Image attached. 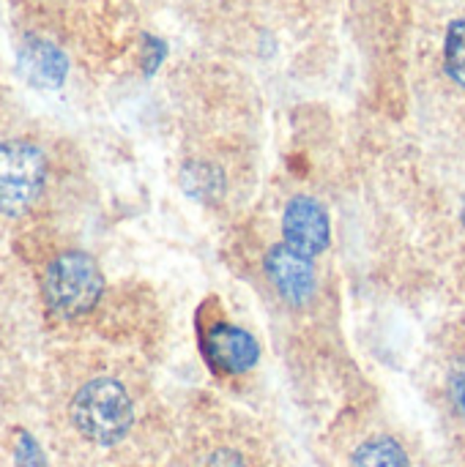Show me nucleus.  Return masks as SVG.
<instances>
[{
    "mask_svg": "<svg viewBox=\"0 0 465 467\" xmlns=\"http://www.w3.org/2000/svg\"><path fill=\"white\" fill-rule=\"evenodd\" d=\"M449 394H452V402L458 408V413L465 419V361L455 367L452 372V380H449Z\"/></svg>",
    "mask_w": 465,
    "mask_h": 467,
    "instance_id": "1a4fd4ad",
    "label": "nucleus"
},
{
    "mask_svg": "<svg viewBox=\"0 0 465 467\" xmlns=\"http://www.w3.org/2000/svg\"><path fill=\"white\" fill-rule=\"evenodd\" d=\"M203 353L217 372L241 375L258 364L260 348H258L255 337L247 334L244 328H236L230 323H217L203 337Z\"/></svg>",
    "mask_w": 465,
    "mask_h": 467,
    "instance_id": "39448f33",
    "label": "nucleus"
},
{
    "mask_svg": "<svg viewBox=\"0 0 465 467\" xmlns=\"http://www.w3.org/2000/svg\"><path fill=\"white\" fill-rule=\"evenodd\" d=\"M0 93H3V88H0Z\"/></svg>",
    "mask_w": 465,
    "mask_h": 467,
    "instance_id": "f8f14e48",
    "label": "nucleus"
},
{
    "mask_svg": "<svg viewBox=\"0 0 465 467\" xmlns=\"http://www.w3.org/2000/svg\"><path fill=\"white\" fill-rule=\"evenodd\" d=\"M63 416L69 430L93 449H115L134 430V397L112 372L82 375L66 394Z\"/></svg>",
    "mask_w": 465,
    "mask_h": 467,
    "instance_id": "7ed1b4c3",
    "label": "nucleus"
},
{
    "mask_svg": "<svg viewBox=\"0 0 465 467\" xmlns=\"http://www.w3.org/2000/svg\"><path fill=\"white\" fill-rule=\"evenodd\" d=\"M463 222H465V202H463Z\"/></svg>",
    "mask_w": 465,
    "mask_h": 467,
    "instance_id": "9b49d317",
    "label": "nucleus"
},
{
    "mask_svg": "<svg viewBox=\"0 0 465 467\" xmlns=\"http://www.w3.org/2000/svg\"><path fill=\"white\" fill-rule=\"evenodd\" d=\"M77 175L74 148L47 115L0 93V244L58 233Z\"/></svg>",
    "mask_w": 465,
    "mask_h": 467,
    "instance_id": "f257e3e1",
    "label": "nucleus"
},
{
    "mask_svg": "<svg viewBox=\"0 0 465 467\" xmlns=\"http://www.w3.org/2000/svg\"><path fill=\"white\" fill-rule=\"evenodd\" d=\"M354 467H408V457L395 438L381 435V438L365 441L356 449Z\"/></svg>",
    "mask_w": 465,
    "mask_h": 467,
    "instance_id": "0eeeda50",
    "label": "nucleus"
},
{
    "mask_svg": "<svg viewBox=\"0 0 465 467\" xmlns=\"http://www.w3.org/2000/svg\"><path fill=\"white\" fill-rule=\"evenodd\" d=\"M19 260L27 265L44 320H82L90 315L104 296V271L93 254L79 246H71L58 233H47L30 241L11 246Z\"/></svg>",
    "mask_w": 465,
    "mask_h": 467,
    "instance_id": "f03ea898",
    "label": "nucleus"
},
{
    "mask_svg": "<svg viewBox=\"0 0 465 467\" xmlns=\"http://www.w3.org/2000/svg\"><path fill=\"white\" fill-rule=\"evenodd\" d=\"M266 271H269L274 287L280 290V296L288 304L304 306L315 296L312 257H304L301 252H296V249L282 244V246H274L266 254Z\"/></svg>",
    "mask_w": 465,
    "mask_h": 467,
    "instance_id": "423d86ee",
    "label": "nucleus"
},
{
    "mask_svg": "<svg viewBox=\"0 0 465 467\" xmlns=\"http://www.w3.org/2000/svg\"><path fill=\"white\" fill-rule=\"evenodd\" d=\"M203 467H247V462L241 460V454L230 451V449H222V451H214Z\"/></svg>",
    "mask_w": 465,
    "mask_h": 467,
    "instance_id": "9d476101",
    "label": "nucleus"
},
{
    "mask_svg": "<svg viewBox=\"0 0 465 467\" xmlns=\"http://www.w3.org/2000/svg\"><path fill=\"white\" fill-rule=\"evenodd\" d=\"M282 235H285V246L301 252L304 257L321 254L332 241V227L323 205L304 194L293 197L282 216Z\"/></svg>",
    "mask_w": 465,
    "mask_h": 467,
    "instance_id": "20e7f679",
    "label": "nucleus"
},
{
    "mask_svg": "<svg viewBox=\"0 0 465 467\" xmlns=\"http://www.w3.org/2000/svg\"><path fill=\"white\" fill-rule=\"evenodd\" d=\"M444 66L447 74L465 88V14L458 16L449 30H447V41H444Z\"/></svg>",
    "mask_w": 465,
    "mask_h": 467,
    "instance_id": "6e6552de",
    "label": "nucleus"
}]
</instances>
